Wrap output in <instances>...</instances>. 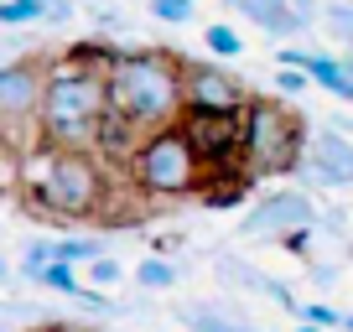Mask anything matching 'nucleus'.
Here are the masks:
<instances>
[{
  "instance_id": "nucleus-1",
  "label": "nucleus",
  "mask_w": 353,
  "mask_h": 332,
  "mask_svg": "<svg viewBox=\"0 0 353 332\" xmlns=\"http://www.w3.org/2000/svg\"><path fill=\"white\" fill-rule=\"evenodd\" d=\"M120 52H73L52 57V78H47L42 99V145L57 151H94L99 125L110 114V63Z\"/></svg>"
},
{
  "instance_id": "nucleus-2",
  "label": "nucleus",
  "mask_w": 353,
  "mask_h": 332,
  "mask_svg": "<svg viewBox=\"0 0 353 332\" xmlns=\"http://www.w3.org/2000/svg\"><path fill=\"white\" fill-rule=\"evenodd\" d=\"M110 110L145 135L188 114V63L176 52H120L110 63Z\"/></svg>"
},
{
  "instance_id": "nucleus-3",
  "label": "nucleus",
  "mask_w": 353,
  "mask_h": 332,
  "mask_svg": "<svg viewBox=\"0 0 353 332\" xmlns=\"http://www.w3.org/2000/svg\"><path fill=\"white\" fill-rule=\"evenodd\" d=\"M37 172L26 203L47 208L52 218H99L110 203V177H104V156L99 151H57V145H37L32 151Z\"/></svg>"
},
{
  "instance_id": "nucleus-4",
  "label": "nucleus",
  "mask_w": 353,
  "mask_h": 332,
  "mask_svg": "<svg viewBox=\"0 0 353 332\" xmlns=\"http://www.w3.org/2000/svg\"><path fill=\"white\" fill-rule=\"evenodd\" d=\"M125 172H130V187L145 192V198H188V192H203L208 187V156L198 151V141L188 135V125H161V130H151L141 145H135V156L125 161Z\"/></svg>"
},
{
  "instance_id": "nucleus-5",
  "label": "nucleus",
  "mask_w": 353,
  "mask_h": 332,
  "mask_svg": "<svg viewBox=\"0 0 353 332\" xmlns=\"http://www.w3.org/2000/svg\"><path fill=\"white\" fill-rule=\"evenodd\" d=\"M307 120L291 114L281 99H265L254 94L250 110H244V151H239V166L250 177H281L291 166L307 161Z\"/></svg>"
},
{
  "instance_id": "nucleus-6",
  "label": "nucleus",
  "mask_w": 353,
  "mask_h": 332,
  "mask_svg": "<svg viewBox=\"0 0 353 332\" xmlns=\"http://www.w3.org/2000/svg\"><path fill=\"white\" fill-rule=\"evenodd\" d=\"M47 78H52V57H11L0 68V120L11 135V151L21 141L42 145V99H47Z\"/></svg>"
},
{
  "instance_id": "nucleus-7",
  "label": "nucleus",
  "mask_w": 353,
  "mask_h": 332,
  "mask_svg": "<svg viewBox=\"0 0 353 332\" xmlns=\"http://www.w3.org/2000/svg\"><path fill=\"white\" fill-rule=\"evenodd\" d=\"M254 94L244 89L234 73L208 63H188V110H208V114H244Z\"/></svg>"
},
{
  "instance_id": "nucleus-8",
  "label": "nucleus",
  "mask_w": 353,
  "mask_h": 332,
  "mask_svg": "<svg viewBox=\"0 0 353 332\" xmlns=\"http://www.w3.org/2000/svg\"><path fill=\"white\" fill-rule=\"evenodd\" d=\"M301 166L317 182H327V187H343V182H353V141L343 130H312Z\"/></svg>"
},
{
  "instance_id": "nucleus-9",
  "label": "nucleus",
  "mask_w": 353,
  "mask_h": 332,
  "mask_svg": "<svg viewBox=\"0 0 353 332\" xmlns=\"http://www.w3.org/2000/svg\"><path fill=\"white\" fill-rule=\"evenodd\" d=\"M312 218H317V208H312L301 192H281V198L260 203V208L244 218V234H276V239H286L291 229H307Z\"/></svg>"
},
{
  "instance_id": "nucleus-10",
  "label": "nucleus",
  "mask_w": 353,
  "mask_h": 332,
  "mask_svg": "<svg viewBox=\"0 0 353 332\" xmlns=\"http://www.w3.org/2000/svg\"><path fill=\"white\" fill-rule=\"evenodd\" d=\"M32 280H37L42 291H57V296H73V301H78V291H83V280H78V265H63V260L42 265Z\"/></svg>"
},
{
  "instance_id": "nucleus-11",
  "label": "nucleus",
  "mask_w": 353,
  "mask_h": 332,
  "mask_svg": "<svg viewBox=\"0 0 353 332\" xmlns=\"http://www.w3.org/2000/svg\"><path fill=\"white\" fill-rule=\"evenodd\" d=\"M47 16V0H6L0 6V21L6 26H37Z\"/></svg>"
},
{
  "instance_id": "nucleus-12",
  "label": "nucleus",
  "mask_w": 353,
  "mask_h": 332,
  "mask_svg": "<svg viewBox=\"0 0 353 332\" xmlns=\"http://www.w3.org/2000/svg\"><path fill=\"white\" fill-rule=\"evenodd\" d=\"M135 280H141L145 291H172L176 286V270L166 265V260H141V265H135Z\"/></svg>"
},
{
  "instance_id": "nucleus-13",
  "label": "nucleus",
  "mask_w": 353,
  "mask_h": 332,
  "mask_svg": "<svg viewBox=\"0 0 353 332\" xmlns=\"http://www.w3.org/2000/svg\"><path fill=\"white\" fill-rule=\"evenodd\" d=\"M203 42H208V52L213 57H239V32H234V26H223V21H213L208 32H203Z\"/></svg>"
},
{
  "instance_id": "nucleus-14",
  "label": "nucleus",
  "mask_w": 353,
  "mask_h": 332,
  "mask_svg": "<svg viewBox=\"0 0 353 332\" xmlns=\"http://www.w3.org/2000/svg\"><path fill=\"white\" fill-rule=\"evenodd\" d=\"M99 255H104L99 239H63L57 244V260H63V265H88V260H99Z\"/></svg>"
},
{
  "instance_id": "nucleus-15",
  "label": "nucleus",
  "mask_w": 353,
  "mask_h": 332,
  "mask_svg": "<svg viewBox=\"0 0 353 332\" xmlns=\"http://www.w3.org/2000/svg\"><path fill=\"white\" fill-rule=\"evenodd\" d=\"M192 0H151V16L156 21H166V26H182V21H192Z\"/></svg>"
},
{
  "instance_id": "nucleus-16",
  "label": "nucleus",
  "mask_w": 353,
  "mask_h": 332,
  "mask_svg": "<svg viewBox=\"0 0 353 332\" xmlns=\"http://www.w3.org/2000/svg\"><path fill=\"white\" fill-rule=\"evenodd\" d=\"M301 322H317V327H332V332H338L343 322H348V311L327 307V301H312V307H301Z\"/></svg>"
},
{
  "instance_id": "nucleus-17",
  "label": "nucleus",
  "mask_w": 353,
  "mask_h": 332,
  "mask_svg": "<svg viewBox=\"0 0 353 332\" xmlns=\"http://www.w3.org/2000/svg\"><path fill=\"white\" fill-rule=\"evenodd\" d=\"M188 327L192 332H250V327H239V322H223L219 311H188Z\"/></svg>"
},
{
  "instance_id": "nucleus-18",
  "label": "nucleus",
  "mask_w": 353,
  "mask_h": 332,
  "mask_svg": "<svg viewBox=\"0 0 353 332\" xmlns=\"http://www.w3.org/2000/svg\"><path fill=\"white\" fill-rule=\"evenodd\" d=\"M125 270L114 265L110 255H99V260H88V280H94V286H114V280H120Z\"/></svg>"
},
{
  "instance_id": "nucleus-19",
  "label": "nucleus",
  "mask_w": 353,
  "mask_h": 332,
  "mask_svg": "<svg viewBox=\"0 0 353 332\" xmlns=\"http://www.w3.org/2000/svg\"><path fill=\"white\" fill-rule=\"evenodd\" d=\"M276 83H281V94H301V89L312 83V73H307V68H281Z\"/></svg>"
},
{
  "instance_id": "nucleus-20",
  "label": "nucleus",
  "mask_w": 353,
  "mask_h": 332,
  "mask_svg": "<svg viewBox=\"0 0 353 332\" xmlns=\"http://www.w3.org/2000/svg\"><path fill=\"white\" fill-rule=\"evenodd\" d=\"M296 332H327V327H317V322H301V327Z\"/></svg>"
},
{
  "instance_id": "nucleus-21",
  "label": "nucleus",
  "mask_w": 353,
  "mask_h": 332,
  "mask_svg": "<svg viewBox=\"0 0 353 332\" xmlns=\"http://www.w3.org/2000/svg\"><path fill=\"white\" fill-rule=\"evenodd\" d=\"M47 332H88V327H47Z\"/></svg>"
},
{
  "instance_id": "nucleus-22",
  "label": "nucleus",
  "mask_w": 353,
  "mask_h": 332,
  "mask_svg": "<svg viewBox=\"0 0 353 332\" xmlns=\"http://www.w3.org/2000/svg\"><path fill=\"white\" fill-rule=\"evenodd\" d=\"M343 332H353V311H348V322H343Z\"/></svg>"
}]
</instances>
